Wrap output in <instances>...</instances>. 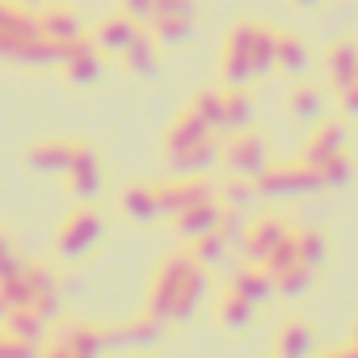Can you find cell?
<instances>
[{"label":"cell","mask_w":358,"mask_h":358,"mask_svg":"<svg viewBox=\"0 0 358 358\" xmlns=\"http://www.w3.org/2000/svg\"><path fill=\"white\" fill-rule=\"evenodd\" d=\"M101 241H106V215H101V207L80 203L55 228V257L59 262H85Z\"/></svg>","instance_id":"6da1fadb"},{"label":"cell","mask_w":358,"mask_h":358,"mask_svg":"<svg viewBox=\"0 0 358 358\" xmlns=\"http://www.w3.org/2000/svg\"><path fill=\"white\" fill-rule=\"evenodd\" d=\"M257 186V199L266 203H278V199H308V194H320L324 182H320V169L303 164V160H270L262 169V177H253Z\"/></svg>","instance_id":"7a4b0ae2"},{"label":"cell","mask_w":358,"mask_h":358,"mask_svg":"<svg viewBox=\"0 0 358 358\" xmlns=\"http://www.w3.org/2000/svg\"><path fill=\"white\" fill-rule=\"evenodd\" d=\"M194 270H199V262L190 257V249H177V253L160 257V266H156V274H152V282H148L143 312H152L156 320H164V324H169L173 303H177V291L186 287V278H190Z\"/></svg>","instance_id":"3957f363"},{"label":"cell","mask_w":358,"mask_h":358,"mask_svg":"<svg viewBox=\"0 0 358 358\" xmlns=\"http://www.w3.org/2000/svg\"><path fill=\"white\" fill-rule=\"evenodd\" d=\"M101 64H106V55H101V47L93 43V34H85V38H72V43H59V76L72 85V89H93L97 85V76H101Z\"/></svg>","instance_id":"277c9868"},{"label":"cell","mask_w":358,"mask_h":358,"mask_svg":"<svg viewBox=\"0 0 358 358\" xmlns=\"http://www.w3.org/2000/svg\"><path fill=\"white\" fill-rule=\"evenodd\" d=\"M274 156H270V139L262 135V131H236L224 148H220V164L228 169V173H236V177H262V169L270 164Z\"/></svg>","instance_id":"5b68a950"},{"label":"cell","mask_w":358,"mask_h":358,"mask_svg":"<svg viewBox=\"0 0 358 358\" xmlns=\"http://www.w3.org/2000/svg\"><path fill=\"white\" fill-rule=\"evenodd\" d=\"M215 199V182L207 173L199 177H169V182H156V203H160V215L173 220V215H182L199 203H211Z\"/></svg>","instance_id":"8992f818"},{"label":"cell","mask_w":358,"mask_h":358,"mask_svg":"<svg viewBox=\"0 0 358 358\" xmlns=\"http://www.w3.org/2000/svg\"><path fill=\"white\" fill-rule=\"evenodd\" d=\"M101 186H106V169H101L97 148L89 139H76V156H72V169H68V194L76 203H97Z\"/></svg>","instance_id":"52a82bcc"},{"label":"cell","mask_w":358,"mask_h":358,"mask_svg":"<svg viewBox=\"0 0 358 358\" xmlns=\"http://www.w3.org/2000/svg\"><path fill=\"white\" fill-rule=\"evenodd\" d=\"M72 156H76V139H68V135H43V139H34L26 148V169L38 173V177H68Z\"/></svg>","instance_id":"ba28073f"},{"label":"cell","mask_w":358,"mask_h":358,"mask_svg":"<svg viewBox=\"0 0 358 358\" xmlns=\"http://www.w3.org/2000/svg\"><path fill=\"white\" fill-rule=\"evenodd\" d=\"M287 236H291V224H287L282 215H274V211H270V215H253V220L245 224V236H241V249H236V253H241L245 262H257V266H262V262L270 257V249L282 245Z\"/></svg>","instance_id":"9c48e42d"},{"label":"cell","mask_w":358,"mask_h":358,"mask_svg":"<svg viewBox=\"0 0 358 358\" xmlns=\"http://www.w3.org/2000/svg\"><path fill=\"white\" fill-rule=\"evenodd\" d=\"M345 139H350V131H345V122H341V118H320V122H312V131H308V139H303L299 160H303V164H312V169H320V164H329L333 156H341V152H345Z\"/></svg>","instance_id":"30bf717a"},{"label":"cell","mask_w":358,"mask_h":358,"mask_svg":"<svg viewBox=\"0 0 358 358\" xmlns=\"http://www.w3.org/2000/svg\"><path fill=\"white\" fill-rule=\"evenodd\" d=\"M220 139L215 135H207V139H199V143H190V148H177V152H164V169H169V177H199V173H211L215 164H220Z\"/></svg>","instance_id":"8fae6325"},{"label":"cell","mask_w":358,"mask_h":358,"mask_svg":"<svg viewBox=\"0 0 358 358\" xmlns=\"http://www.w3.org/2000/svg\"><path fill=\"white\" fill-rule=\"evenodd\" d=\"M38 34L51 38V43H72V38H85L89 26L85 17L68 5V0H51V5H38Z\"/></svg>","instance_id":"7c38bea8"},{"label":"cell","mask_w":358,"mask_h":358,"mask_svg":"<svg viewBox=\"0 0 358 358\" xmlns=\"http://www.w3.org/2000/svg\"><path fill=\"white\" fill-rule=\"evenodd\" d=\"M118 211L131 220V224H160V203H156V182H127L118 190Z\"/></svg>","instance_id":"4fadbf2b"},{"label":"cell","mask_w":358,"mask_h":358,"mask_svg":"<svg viewBox=\"0 0 358 358\" xmlns=\"http://www.w3.org/2000/svg\"><path fill=\"white\" fill-rule=\"evenodd\" d=\"M101 333H106V345H135V350H148V345L160 341L164 320H156L152 312H139V316H127V320L114 324V329H101Z\"/></svg>","instance_id":"5bb4252c"},{"label":"cell","mask_w":358,"mask_h":358,"mask_svg":"<svg viewBox=\"0 0 358 358\" xmlns=\"http://www.w3.org/2000/svg\"><path fill=\"white\" fill-rule=\"evenodd\" d=\"M228 287L241 295V299H249L253 308H262V303H270L278 291H274V274L266 270V266H257V262H245V266H236V274L228 278Z\"/></svg>","instance_id":"9a60e30c"},{"label":"cell","mask_w":358,"mask_h":358,"mask_svg":"<svg viewBox=\"0 0 358 358\" xmlns=\"http://www.w3.org/2000/svg\"><path fill=\"white\" fill-rule=\"evenodd\" d=\"M224 203L220 199H211V203H199V207H190V211H182V215H173L169 224H173V232L182 236L186 245L190 241H199V236H207V232H215L220 228V220H224Z\"/></svg>","instance_id":"2e32d148"},{"label":"cell","mask_w":358,"mask_h":358,"mask_svg":"<svg viewBox=\"0 0 358 358\" xmlns=\"http://www.w3.org/2000/svg\"><path fill=\"white\" fill-rule=\"evenodd\" d=\"M324 76H329L333 93L358 80V38H337V43H329V51H324Z\"/></svg>","instance_id":"e0dca14e"},{"label":"cell","mask_w":358,"mask_h":358,"mask_svg":"<svg viewBox=\"0 0 358 358\" xmlns=\"http://www.w3.org/2000/svg\"><path fill=\"white\" fill-rule=\"evenodd\" d=\"M118 59H122V68H127L135 80H152V76L160 72V43H156L148 30H139V34L131 38V47H127Z\"/></svg>","instance_id":"ac0fdd59"},{"label":"cell","mask_w":358,"mask_h":358,"mask_svg":"<svg viewBox=\"0 0 358 358\" xmlns=\"http://www.w3.org/2000/svg\"><path fill=\"white\" fill-rule=\"evenodd\" d=\"M274 358H312L316 354V333L303 320H282L274 333Z\"/></svg>","instance_id":"d6986e66"},{"label":"cell","mask_w":358,"mask_h":358,"mask_svg":"<svg viewBox=\"0 0 358 358\" xmlns=\"http://www.w3.org/2000/svg\"><path fill=\"white\" fill-rule=\"evenodd\" d=\"M287 114H291L295 122H320V118H324V89L299 76V80L287 89Z\"/></svg>","instance_id":"ffe728a7"},{"label":"cell","mask_w":358,"mask_h":358,"mask_svg":"<svg viewBox=\"0 0 358 358\" xmlns=\"http://www.w3.org/2000/svg\"><path fill=\"white\" fill-rule=\"evenodd\" d=\"M139 30H143V26H135L127 13H110V17L93 30V43L101 47V55H114V59H118V55L131 47V38H135Z\"/></svg>","instance_id":"44dd1931"},{"label":"cell","mask_w":358,"mask_h":358,"mask_svg":"<svg viewBox=\"0 0 358 358\" xmlns=\"http://www.w3.org/2000/svg\"><path fill=\"white\" fill-rule=\"evenodd\" d=\"M215 320H220V329H228V333H245L253 320H257V308L249 303V299H241L228 282L220 287V299H215Z\"/></svg>","instance_id":"7402d4cb"},{"label":"cell","mask_w":358,"mask_h":358,"mask_svg":"<svg viewBox=\"0 0 358 358\" xmlns=\"http://www.w3.org/2000/svg\"><path fill=\"white\" fill-rule=\"evenodd\" d=\"M274 68L282 72V76H308V68H312V51H308V43L299 38V34H291V30H278V51H274Z\"/></svg>","instance_id":"603a6c76"},{"label":"cell","mask_w":358,"mask_h":358,"mask_svg":"<svg viewBox=\"0 0 358 358\" xmlns=\"http://www.w3.org/2000/svg\"><path fill=\"white\" fill-rule=\"evenodd\" d=\"M59 341H64L68 358H101V350H106V333L97 324H89V320H72L59 333Z\"/></svg>","instance_id":"cb8c5ba5"},{"label":"cell","mask_w":358,"mask_h":358,"mask_svg":"<svg viewBox=\"0 0 358 358\" xmlns=\"http://www.w3.org/2000/svg\"><path fill=\"white\" fill-rule=\"evenodd\" d=\"M207 135H215L190 106L186 110H177L173 114V122H169V131H164V152H177V148H190V143H199V139H207Z\"/></svg>","instance_id":"d4e9b609"},{"label":"cell","mask_w":358,"mask_h":358,"mask_svg":"<svg viewBox=\"0 0 358 358\" xmlns=\"http://www.w3.org/2000/svg\"><path fill=\"white\" fill-rule=\"evenodd\" d=\"M0 329H9L13 337H22V341H34V345H43L47 341V320L26 303V308H5V316H0Z\"/></svg>","instance_id":"484cf974"},{"label":"cell","mask_w":358,"mask_h":358,"mask_svg":"<svg viewBox=\"0 0 358 358\" xmlns=\"http://www.w3.org/2000/svg\"><path fill=\"white\" fill-rule=\"evenodd\" d=\"M253 118H257L253 97H249L245 89H224V122H220V131H224V135L249 131V127H253Z\"/></svg>","instance_id":"4316f807"},{"label":"cell","mask_w":358,"mask_h":358,"mask_svg":"<svg viewBox=\"0 0 358 358\" xmlns=\"http://www.w3.org/2000/svg\"><path fill=\"white\" fill-rule=\"evenodd\" d=\"M203 295H207V270L199 266V270L186 278V287L177 291V303H173L169 324H190V320H194V312H199V303H203Z\"/></svg>","instance_id":"83f0119b"},{"label":"cell","mask_w":358,"mask_h":358,"mask_svg":"<svg viewBox=\"0 0 358 358\" xmlns=\"http://www.w3.org/2000/svg\"><path fill=\"white\" fill-rule=\"evenodd\" d=\"M215 199H220L228 211H241V215H245L253 203H262L253 177H236V173H228V182H215Z\"/></svg>","instance_id":"f1b7e54d"},{"label":"cell","mask_w":358,"mask_h":358,"mask_svg":"<svg viewBox=\"0 0 358 358\" xmlns=\"http://www.w3.org/2000/svg\"><path fill=\"white\" fill-rule=\"evenodd\" d=\"M291 241H295V257H299V266L320 270V266L329 262V236H324L320 228H295Z\"/></svg>","instance_id":"f546056e"},{"label":"cell","mask_w":358,"mask_h":358,"mask_svg":"<svg viewBox=\"0 0 358 358\" xmlns=\"http://www.w3.org/2000/svg\"><path fill=\"white\" fill-rule=\"evenodd\" d=\"M0 34L38 38V13L26 9V5H13V0H0Z\"/></svg>","instance_id":"4dcf8cb0"},{"label":"cell","mask_w":358,"mask_h":358,"mask_svg":"<svg viewBox=\"0 0 358 358\" xmlns=\"http://www.w3.org/2000/svg\"><path fill=\"white\" fill-rule=\"evenodd\" d=\"M253 80H257L253 59L241 55V51H228V47H224V55H220V85H224V89H249Z\"/></svg>","instance_id":"1f68e13d"},{"label":"cell","mask_w":358,"mask_h":358,"mask_svg":"<svg viewBox=\"0 0 358 358\" xmlns=\"http://www.w3.org/2000/svg\"><path fill=\"white\" fill-rule=\"evenodd\" d=\"M190 257H194L203 270H215V266H228V257H232V245H228V241H224V232L215 228V232H207V236L190 241Z\"/></svg>","instance_id":"d6a6232c"},{"label":"cell","mask_w":358,"mask_h":358,"mask_svg":"<svg viewBox=\"0 0 358 358\" xmlns=\"http://www.w3.org/2000/svg\"><path fill=\"white\" fill-rule=\"evenodd\" d=\"M148 34L160 43V47H186L194 38V17H156L148 26Z\"/></svg>","instance_id":"836d02e7"},{"label":"cell","mask_w":358,"mask_h":358,"mask_svg":"<svg viewBox=\"0 0 358 358\" xmlns=\"http://www.w3.org/2000/svg\"><path fill=\"white\" fill-rule=\"evenodd\" d=\"M312 287H316V270H308V266H291V270H282V274H274V291L282 295V299H303V295H312Z\"/></svg>","instance_id":"e575fe53"},{"label":"cell","mask_w":358,"mask_h":358,"mask_svg":"<svg viewBox=\"0 0 358 358\" xmlns=\"http://www.w3.org/2000/svg\"><path fill=\"white\" fill-rule=\"evenodd\" d=\"M190 110L211 127V131H220V122H224V85H211V89H199L194 97H190Z\"/></svg>","instance_id":"d590c367"},{"label":"cell","mask_w":358,"mask_h":358,"mask_svg":"<svg viewBox=\"0 0 358 358\" xmlns=\"http://www.w3.org/2000/svg\"><path fill=\"white\" fill-rule=\"evenodd\" d=\"M274 51H278V30L262 26V30H257V38H253V51H249V59H253V72H257V76L278 72V68H274Z\"/></svg>","instance_id":"8d00e7d4"},{"label":"cell","mask_w":358,"mask_h":358,"mask_svg":"<svg viewBox=\"0 0 358 358\" xmlns=\"http://www.w3.org/2000/svg\"><path fill=\"white\" fill-rule=\"evenodd\" d=\"M320 182H324V190H345L350 182H354V160L341 152V156H333L329 164H320Z\"/></svg>","instance_id":"74e56055"},{"label":"cell","mask_w":358,"mask_h":358,"mask_svg":"<svg viewBox=\"0 0 358 358\" xmlns=\"http://www.w3.org/2000/svg\"><path fill=\"white\" fill-rule=\"evenodd\" d=\"M0 303H5V308H26V303H30V282H26V274L0 278Z\"/></svg>","instance_id":"f35d334b"},{"label":"cell","mask_w":358,"mask_h":358,"mask_svg":"<svg viewBox=\"0 0 358 358\" xmlns=\"http://www.w3.org/2000/svg\"><path fill=\"white\" fill-rule=\"evenodd\" d=\"M38 350H43V345L22 341V337H13L9 329H0V358H38Z\"/></svg>","instance_id":"ab89813d"},{"label":"cell","mask_w":358,"mask_h":358,"mask_svg":"<svg viewBox=\"0 0 358 358\" xmlns=\"http://www.w3.org/2000/svg\"><path fill=\"white\" fill-rule=\"evenodd\" d=\"M291 232H295V228H291ZM295 262H299V257H295V241H291V236H287V241H282V245H274V249H270V257H266V262H262V266H266V270H270V274H282V270H291V266H295Z\"/></svg>","instance_id":"60d3db41"},{"label":"cell","mask_w":358,"mask_h":358,"mask_svg":"<svg viewBox=\"0 0 358 358\" xmlns=\"http://www.w3.org/2000/svg\"><path fill=\"white\" fill-rule=\"evenodd\" d=\"M118 13H127L135 26H152V17H156V0H118Z\"/></svg>","instance_id":"b9f144b4"},{"label":"cell","mask_w":358,"mask_h":358,"mask_svg":"<svg viewBox=\"0 0 358 358\" xmlns=\"http://www.w3.org/2000/svg\"><path fill=\"white\" fill-rule=\"evenodd\" d=\"M194 13H199V0H156V17H194Z\"/></svg>","instance_id":"7bdbcfd3"},{"label":"cell","mask_w":358,"mask_h":358,"mask_svg":"<svg viewBox=\"0 0 358 358\" xmlns=\"http://www.w3.org/2000/svg\"><path fill=\"white\" fill-rule=\"evenodd\" d=\"M245 224H249V220H241V211H224V220H220V232H224V241H228L232 249H241Z\"/></svg>","instance_id":"ee69618b"},{"label":"cell","mask_w":358,"mask_h":358,"mask_svg":"<svg viewBox=\"0 0 358 358\" xmlns=\"http://www.w3.org/2000/svg\"><path fill=\"white\" fill-rule=\"evenodd\" d=\"M337 110H341L345 118H358V80L345 85V89H337Z\"/></svg>","instance_id":"f6af8a7d"},{"label":"cell","mask_w":358,"mask_h":358,"mask_svg":"<svg viewBox=\"0 0 358 358\" xmlns=\"http://www.w3.org/2000/svg\"><path fill=\"white\" fill-rule=\"evenodd\" d=\"M312 358H358V350L345 341V345H337V350H316Z\"/></svg>","instance_id":"bcb514c9"},{"label":"cell","mask_w":358,"mask_h":358,"mask_svg":"<svg viewBox=\"0 0 358 358\" xmlns=\"http://www.w3.org/2000/svg\"><path fill=\"white\" fill-rule=\"evenodd\" d=\"M38 358H68V350H64V341L55 337V341H43V350H38Z\"/></svg>","instance_id":"7dc6e473"},{"label":"cell","mask_w":358,"mask_h":358,"mask_svg":"<svg viewBox=\"0 0 358 358\" xmlns=\"http://www.w3.org/2000/svg\"><path fill=\"white\" fill-rule=\"evenodd\" d=\"M291 5H295V9H316L320 0H291Z\"/></svg>","instance_id":"c3c4849f"},{"label":"cell","mask_w":358,"mask_h":358,"mask_svg":"<svg viewBox=\"0 0 358 358\" xmlns=\"http://www.w3.org/2000/svg\"><path fill=\"white\" fill-rule=\"evenodd\" d=\"M9 249H13V241H9L5 232H0V253H9Z\"/></svg>","instance_id":"681fc988"},{"label":"cell","mask_w":358,"mask_h":358,"mask_svg":"<svg viewBox=\"0 0 358 358\" xmlns=\"http://www.w3.org/2000/svg\"><path fill=\"white\" fill-rule=\"evenodd\" d=\"M17 5H26V9H38V5H47V0H17Z\"/></svg>","instance_id":"f907efd6"},{"label":"cell","mask_w":358,"mask_h":358,"mask_svg":"<svg viewBox=\"0 0 358 358\" xmlns=\"http://www.w3.org/2000/svg\"><path fill=\"white\" fill-rule=\"evenodd\" d=\"M350 345L358 350V320H354V329H350Z\"/></svg>","instance_id":"816d5d0a"},{"label":"cell","mask_w":358,"mask_h":358,"mask_svg":"<svg viewBox=\"0 0 358 358\" xmlns=\"http://www.w3.org/2000/svg\"><path fill=\"white\" fill-rule=\"evenodd\" d=\"M0 316H5V303H0Z\"/></svg>","instance_id":"f5cc1de1"},{"label":"cell","mask_w":358,"mask_h":358,"mask_svg":"<svg viewBox=\"0 0 358 358\" xmlns=\"http://www.w3.org/2000/svg\"><path fill=\"white\" fill-rule=\"evenodd\" d=\"M266 358H274V354H266Z\"/></svg>","instance_id":"db71d44e"}]
</instances>
